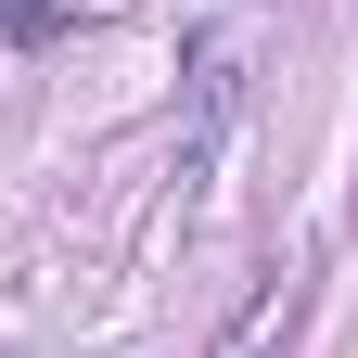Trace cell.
Wrapping results in <instances>:
<instances>
[{
  "instance_id": "1",
  "label": "cell",
  "mask_w": 358,
  "mask_h": 358,
  "mask_svg": "<svg viewBox=\"0 0 358 358\" xmlns=\"http://www.w3.org/2000/svg\"><path fill=\"white\" fill-rule=\"evenodd\" d=\"M243 103H256V26H205L192 64H179V179L217 166V141L243 128Z\"/></svg>"
}]
</instances>
